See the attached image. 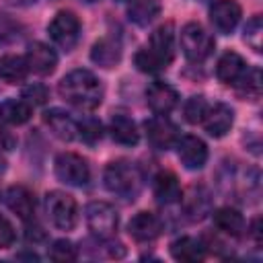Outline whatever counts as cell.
Wrapping results in <instances>:
<instances>
[{
  "mask_svg": "<svg viewBox=\"0 0 263 263\" xmlns=\"http://www.w3.org/2000/svg\"><path fill=\"white\" fill-rule=\"evenodd\" d=\"M60 97L80 111H92L103 101V84L88 70H72L58 84Z\"/></svg>",
  "mask_w": 263,
  "mask_h": 263,
  "instance_id": "1",
  "label": "cell"
},
{
  "mask_svg": "<svg viewBox=\"0 0 263 263\" xmlns=\"http://www.w3.org/2000/svg\"><path fill=\"white\" fill-rule=\"evenodd\" d=\"M103 181L111 193L123 199H136L142 189V173L134 162H127V160L109 162L105 168Z\"/></svg>",
  "mask_w": 263,
  "mask_h": 263,
  "instance_id": "2",
  "label": "cell"
},
{
  "mask_svg": "<svg viewBox=\"0 0 263 263\" xmlns=\"http://www.w3.org/2000/svg\"><path fill=\"white\" fill-rule=\"evenodd\" d=\"M181 49L187 60L203 62L214 51V37L199 23H187L181 29Z\"/></svg>",
  "mask_w": 263,
  "mask_h": 263,
  "instance_id": "3",
  "label": "cell"
},
{
  "mask_svg": "<svg viewBox=\"0 0 263 263\" xmlns=\"http://www.w3.org/2000/svg\"><path fill=\"white\" fill-rule=\"evenodd\" d=\"M45 210L51 222L60 230H72L78 220V205L76 199L66 191H49L45 195Z\"/></svg>",
  "mask_w": 263,
  "mask_h": 263,
  "instance_id": "4",
  "label": "cell"
},
{
  "mask_svg": "<svg viewBox=\"0 0 263 263\" xmlns=\"http://www.w3.org/2000/svg\"><path fill=\"white\" fill-rule=\"evenodd\" d=\"M53 168H55V177L66 183V185H74V187H82L88 183L90 179V168H88V162L74 154V152H62L55 156V162H53Z\"/></svg>",
  "mask_w": 263,
  "mask_h": 263,
  "instance_id": "5",
  "label": "cell"
},
{
  "mask_svg": "<svg viewBox=\"0 0 263 263\" xmlns=\"http://www.w3.org/2000/svg\"><path fill=\"white\" fill-rule=\"evenodd\" d=\"M47 33H49L51 41L58 47L70 51L78 43V37H80V21H78V16L74 12L62 10V12H58L51 18V23L47 27Z\"/></svg>",
  "mask_w": 263,
  "mask_h": 263,
  "instance_id": "6",
  "label": "cell"
},
{
  "mask_svg": "<svg viewBox=\"0 0 263 263\" xmlns=\"http://www.w3.org/2000/svg\"><path fill=\"white\" fill-rule=\"evenodd\" d=\"M117 212L107 201H92L86 205V224L88 230L99 238H111L117 230Z\"/></svg>",
  "mask_w": 263,
  "mask_h": 263,
  "instance_id": "7",
  "label": "cell"
},
{
  "mask_svg": "<svg viewBox=\"0 0 263 263\" xmlns=\"http://www.w3.org/2000/svg\"><path fill=\"white\" fill-rule=\"evenodd\" d=\"M146 138H148L152 148L168 150L171 146L177 144L179 129H177V125L166 115H154L152 119L146 121Z\"/></svg>",
  "mask_w": 263,
  "mask_h": 263,
  "instance_id": "8",
  "label": "cell"
},
{
  "mask_svg": "<svg viewBox=\"0 0 263 263\" xmlns=\"http://www.w3.org/2000/svg\"><path fill=\"white\" fill-rule=\"evenodd\" d=\"M240 4L236 0H216L210 8V21L218 33H232L240 21Z\"/></svg>",
  "mask_w": 263,
  "mask_h": 263,
  "instance_id": "9",
  "label": "cell"
},
{
  "mask_svg": "<svg viewBox=\"0 0 263 263\" xmlns=\"http://www.w3.org/2000/svg\"><path fill=\"white\" fill-rule=\"evenodd\" d=\"M146 103L156 115H166L177 107L179 92L171 84H166L162 80H156L146 88Z\"/></svg>",
  "mask_w": 263,
  "mask_h": 263,
  "instance_id": "10",
  "label": "cell"
},
{
  "mask_svg": "<svg viewBox=\"0 0 263 263\" xmlns=\"http://www.w3.org/2000/svg\"><path fill=\"white\" fill-rule=\"evenodd\" d=\"M177 154H179V160L191 168V171H197L205 164L208 160V146L201 138L197 136H183L177 140Z\"/></svg>",
  "mask_w": 263,
  "mask_h": 263,
  "instance_id": "11",
  "label": "cell"
},
{
  "mask_svg": "<svg viewBox=\"0 0 263 263\" xmlns=\"http://www.w3.org/2000/svg\"><path fill=\"white\" fill-rule=\"evenodd\" d=\"M27 66H29V72H35L39 76H45V74H51L58 66V55L55 51L47 45V43H41V41H35L27 47Z\"/></svg>",
  "mask_w": 263,
  "mask_h": 263,
  "instance_id": "12",
  "label": "cell"
},
{
  "mask_svg": "<svg viewBox=\"0 0 263 263\" xmlns=\"http://www.w3.org/2000/svg\"><path fill=\"white\" fill-rule=\"evenodd\" d=\"M232 121H234V111L226 105V103H214V105H208V111L201 119L205 132L214 138H222L230 127H232Z\"/></svg>",
  "mask_w": 263,
  "mask_h": 263,
  "instance_id": "13",
  "label": "cell"
},
{
  "mask_svg": "<svg viewBox=\"0 0 263 263\" xmlns=\"http://www.w3.org/2000/svg\"><path fill=\"white\" fill-rule=\"evenodd\" d=\"M127 232L138 242H150V240H154V238L160 236L162 222L158 220V216H154L150 212H138L127 222Z\"/></svg>",
  "mask_w": 263,
  "mask_h": 263,
  "instance_id": "14",
  "label": "cell"
},
{
  "mask_svg": "<svg viewBox=\"0 0 263 263\" xmlns=\"http://www.w3.org/2000/svg\"><path fill=\"white\" fill-rule=\"evenodd\" d=\"M43 121L45 125L53 132L55 138L64 140V142H72L78 138V125L76 121L70 117V113L62 111V109H49L43 113Z\"/></svg>",
  "mask_w": 263,
  "mask_h": 263,
  "instance_id": "15",
  "label": "cell"
},
{
  "mask_svg": "<svg viewBox=\"0 0 263 263\" xmlns=\"http://www.w3.org/2000/svg\"><path fill=\"white\" fill-rule=\"evenodd\" d=\"M148 49L154 51L166 66L171 64V60L175 55V29H173V23H164L158 29H154V33L150 37V43H148Z\"/></svg>",
  "mask_w": 263,
  "mask_h": 263,
  "instance_id": "16",
  "label": "cell"
},
{
  "mask_svg": "<svg viewBox=\"0 0 263 263\" xmlns=\"http://www.w3.org/2000/svg\"><path fill=\"white\" fill-rule=\"evenodd\" d=\"M245 72H247V64H245V60L236 51H226L218 60L216 76L220 78V82H224L228 86H236Z\"/></svg>",
  "mask_w": 263,
  "mask_h": 263,
  "instance_id": "17",
  "label": "cell"
},
{
  "mask_svg": "<svg viewBox=\"0 0 263 263\" xmlns=\"http://www.w3.org/2000/svg\"><path fill=\"white\" fill-rule=\"evenodd\" d=\"M6 205L21 220H31L35 214V197L23 185H14L6 191Z\"/></svg>",
  "mask_w": 263,
  "mask_h": 263,
  "instance_id": "18",
  "label": "cell"
},
{
  "mask_svg": "<svg viewBox=\"0 0 263 263\" xmlns=\"http://www.w3.org/2000/svg\"><path fill=\"white\" fill-rule=\"evenodd\" d=\"M181 183L177 179L175 173L171 171H160L156 177H154V197L164 203V205H171V203H177L181 199Z\"/></svg>",
  "mask_w": 263,
  "mask_h": 263,
  "instance_id": "19",
  "label": "cell"
},
{
  "mask_svg": "<svg viewBox=\"0 0 263 263\" xmlns=\"http://www.w3.org/2000/svg\"><path fill=\"white\" fill-rule=\"evenodd\" d=\"M171 255L177 261H185V263H197L205 257V245L193 236H181L177 240H173L171 245Z\"/></svg>",
  "mask_w": 263,
  "mask_h": 263,
  "instance_id": "20",
  "label": "cell"
},
{
  "mask_svg": "<svg viewBox=\"0 0 263 263\" xmlns=\"http://www.w3.org/2000/svg\"><path fill=\"white\" fill-rule=\"evenodd\" d=\"M109 132H111V138L123 146H136L140 140V132H138L136 121L129 119L127 115H121V113L111 117Z\"/></svg>",
  "mask_w": 263,
  "mask_h": 263,
  "instance_id": "21",
  "label": "cell"
},
{
  "mask_svg": "<svg viewBox=\"0 0 263 263\" xmlns=\"http://www.w3.org/2000/svg\"><path fill=\"white\" fill-rule=\"evenodd\" d=\"M33 107L25 99H6L0 103V121L10 125H23L31 119Z\"/></svg>",
  "mask_w": 263,
  "mask_h": 263,
  "instance_id": "22",
  "label": "cell"
},
{
  "mask_svg": "<svg viewBox=\"0 0 263 263\" xmlns=\"http://www.w3.org/2000/svg\"><path fill=\"white\" fill-rule=\"evenodd\" d=\"M27 74H29V66L23 55L6 53L0 58V80L8 84H18L27 78Z\"/></svg>",
  "mask_w": 263,
  "mask_h": 263,
  "instance_id": "23",
  "label": "cell"
},
{
  "mask_svg": "<svg viewBox=\"0 0 263 263\" xmlns=\"http://www.w3.org/2000/svg\"><path fill=\"white\" fill-rule=\"evenodd\" d=\"M214 224L218 230L230 234V236H240L245 232V218L238 210L234 208H220L214 212Z\"/></svg>",
  "mask_w": 263,
  "mask_h": 263,
  "instance_id": "24",
  "label": "cell"
},
{
  "mask_svg": "<svg viewBox=\"0 0 263 263\" xmlns=\"http://www.w3.org/2000/svg\"><path fill=\"white\" fill-rule=\"evenodd\" d=\"M90 58L95 64L103 66V68H113L119 60H121V45L113 39H101L92 45L90 49Z\"/></svg>",
  "mask_w": 263,
  "mask_h": 263,
  "instance_id": "25",
  "label": "cell"
},
{
  "mask_svg": "<svg viewBox=\"0 0 263 263\" xmlns=\"http://www.w3.org/2000/svg\"><path fill=\"white\" fill-rule=\"evenodd\" d=\"M160 14V2L158 0H134L127 8V18L140 27L152 23Z\"/></svg>",
  "mask_w": 263,
  "mask_h": 263,
  "instance_id": "26",
  "label": "cell"
},
{
  "mask_svg": "<svg viewBox=\"0 0 263 263\" xmlns=\"http://www.w3.org/2000/svg\"><path fill=\"white\" fill-rule=\"evenodd\" d=\"M134 62H136L138 70H140V72H146V74H158L160 70L166 68V64H164L154 51H150L148 47H142V49L136 53Z\"/></svg>",
  "mask_w": 263,
  "mask_h": 263,
  "instance_id": "27",
  "label": "cell"
},
{
  "mask_svg": "<svg viewBox=\"0 0 263 263\" xmlns=\"http://www.w3.org/2000/svg\"><path fill=\"white\" fill-rule=\"evenodd\" d=\"M78 125V138L86 144H97L103 138V125L95 117H84L82 121H76Z\"/></svg>",
  "mask_w": 263,
  "mask_h": 263,
  "instance_id": "28",
  "label": "cell"
},
{
  "mask_svg": "<svg viewBox=\"0 0 263 263\" xmlns=\"http://www.w3.org/2000/svg\"><path fill=\"white\" fill-rule=\"evenodd\" d=\"M47 255H49L51 261H58V263H70V261H74V259L78 257L76 247H74L70 240H66V238L55 240V242L49 247Z\"/></svg>",
  "mask_w": 263,
  "mask_h": 263,
  "instance_id": "29",
  "label": "cell"
},
{
  "mask_svg": "<svg viewBox=\"0 0 263 263\" xmlns=\"http://www.w3.org/2000/svg\"><path fill=\"white\" fill-rule=\"evenodd\" d=\"M242 92H247L249 97H259L261 95V70L259 68H247V72L242 74V78L236 84Z\"/></svg>",
  "mask_w": 263,
  "mask_h": 263,
  "instance_id": "30",
  "label": "cell"
},
{
  "mask_svg": "<svg viewBox=\"0 0 263 263\" xmlns=\"http://www.w3.org/2000/svg\"><path fill=\"white\" fill-rule=\"evenodd\" d=\"M261 37H263V21H261V16L259 14H255L249 23H247V27H245V41H247V45H251V49L253 51H261Z\"/></svg>",
  "mask_w": 263,
  "mask_h": 263,
  "instance_id": "31",
  "label": "cell"
},
{
  "mask_svg": "<svg viewBox=\"0 0 263 263\" xmlns=\"http://www.w3.org/2000/svg\"><path fill=\"white\" fill-rule=\"evenodd\" d=\"M183 111H185V119H187L189 123H201V119H203V115H205V111H208V101H205L201 95L189 97Z\"/></svg>",
  "mask_w": 263,
  "mask_h": 263,
  "instance_id": "32",
  "label": "cell"
},
{
  "mask_svg": "<svg viewBox=\"0 0 263 263\" xmlns=\"http://www.w3.org/2000/svg\"><path fill=\"white\" fill-rule=\"evenodd\" d=\"M23 99H25L31 107H35V105H43V103L47 101V88H45L43 84H39V82L27 84V86L23 88Z\"/></svg>",
  "mask_w": 263,
  "mask_h": 263,
  "instance_id": "33",
  "label": "cell"
},
{
  "mask_svg": "<svg viewBox=\"0 0 263 263\" xmlns=\"http://www.w3.org/2000/svg\"><path fill=\"white\" fill-rule=\"evenodd\" d=\"M12 242H14V228L4 216H0V249L10 247Z\"/></svg>",
  "mask_w": 263,
  "mask_h": 263,
  "instance_id": "34",
  "label": "cell"
},
{
  "mask_svg": "<svg viewBox=\"0 0 263 263\" xmlns=\"http://www.w3.org/2000/svg\"><path fill=\"white\" fill-rule=\"evenodd\" d=\"M14 144H16V140H14V136L0 123V152H8V150H12L14 148Z\"/></svg>",
  "mask_w": 263,
  "mask_h": 263,
  "instance_id": "35",
  "label": "cell"
},
{
  "mask_svg": "<svg viewBox=\"0 0 263 263\" xmlns=\"http://www.w3.org/2000/svg\"><path fill=\"white\" fill-rule=\"evenodd\" d=\"M251 234L255 238L257 245H261V218H255L253 224H251Z\"/></svg>",
  "mask_w": 263,
  "mask_h": 263,
  "instance_id": "36",
  "label": "cell"
},
{
  "mask_svg": "<svg viewBox=\"0 0 263 263\" xmlns=\"http://www.w3.org/2000/svg\"><path fill=\"white\" fill-rule=\"evenodd\" d=\"M12 6H31L35 0H8Z\"/></svg>",
  "mask_w": 263,
  "mask_h": 263,
  "instance_id": "37",
  "label": "cell"
},
{
  "mask_svg": "<svg viewBox=\"0 0 263 263\" xmlns=\"http://www.w3.org/2000/svg\"><path fill=\"white\" fill-rule=\"evenodd\" d=\"M0 171H4V158H2V152H0Z\"/></svg>",
  "mask_w": 263,
  "mask_h": 263,
  "instance_id": "38",
  "label": "cell"
},
{
  "mask_svg": "<svg viewBox=\"0 0 263 263\" xmlns=\"http://www.w3.org/2000/svg\"><path fill=\"white\" fill-rule=\"evenodd\" d=\"M82 2H95V0H82Z\"/></svg>",
  "mask_w": 263,
  "mask_h": 263,
  "instance_id": "39",
  "label": "cell"
}]
</instances>
